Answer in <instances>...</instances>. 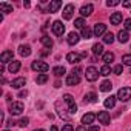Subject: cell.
I'll list each match as a JSON object with an SVG mask.
<instances>
[{
	"instance_id": "obj_1",
	"label": "cell",
	"mask_w": 131,
	"mask_h": 131,
	"mask_svg": "<svg viewBox=\"0 0 131 131\" xmlns=\"http://www.w3.org/2000/svg\"><path fill=\"white\" fill-rule=\"evenodd\" d=\"M62 100L65 102V105L68 106V111H70V114H71V116L77 113V105H76V102H74V97H73L71 94H65Z\"/></svg>"
},
{
	"instance_id": "obj_2",
	"label": "cell",
	"mask_w": 131,
	"mask_h": 131,
	"mask_svg": "<svg viewBox=\"0 0 131 131\" xmlns=\"http://www.w3.org/2000/svg\"><path fill=\"white\" fill-rule=\"evenodd\" d=\"M31 68H32L34 71L40 73V74H45V73L49 70V65H48L46 62H42V60H36V62H32Z\"/></svg>"
},
{
	"instance_id": "obj_3",
	"label": "cell",
	"mask_w": 131,
	"mask_h": 131,
	"mask_svg": "<svg viewBox=\"0 0 131 131\" xmlns=\"http://www.w3.org/2000/svg\"><path fill=\"white\" fill-rule=\"evenodd\" d=\"M117 99L120 102H128L131 99V88L129 86H123L117 91Z\"/></svg>"
},
{
	"instance_id": "obj_4",
	"label": "cell",
	"mask_w": 131,
	"mask_h": 131,
	"mask_svg": "<svg viewBox=\"0 0 131 131\" xmlns=\"http://www.w3.org/2000/svg\"><path fill=\"white\" fill-rule=\"evenodd\" d=\"M56 110H57V114H59L62 119H70V117H71V114H70V111H68V106H67V108L63 106V100H62V102H56Z\"/></svg>"
},
{
	"instance_id": "obj_5",
	"label": "cell",
	"mask_w": 131,
	"mask_h": 131,
	"mask_svg": "<svg viewBox=\"0 0 131 131\" xmlns=\"http://www.w3.org/2000/svg\"><path fill=\"white\" fill-rule=\"evenodd\" d=\"M23 108L25 106H23L22 102H13L9 105V113H11V116H19V114H22Z\"/></svg>"
},
{
	"instance_id": "obj_6",
	"label": "cell",
	"mask_w": 131,
	"mask_h": 131,
	"mask_svg": "<svg viewBox=\"0 0 131 131\" xmlns=\"http://www.w3.org/2000/svg\"><path fill=\"white\" fill-rule=\"evenodd\" d=\"M99 71H97V68H94V67H90V68H86V71H85V76H86V80H90V82H94V80H97V77H99Z\"/></svg>"
},
{
	"instance_id": "obj_7",
	"label": "cell",
	"mask_w": 131,
	"mask_h": 131,
	"mask_svg": "<svg viewBox=\"0 0 131 131\" xmlns=\"http://www.w3.org/2000/svg\"><path fill=\"white\" fill-rule=\"evenodd\" d=\"M63 32H65V25L62 23V20H56V22L52 23V34H56V36H63Z\"/></svg>"
},
{
	"instance_id": "obj_8",
	"label": "cell",
	"mask_w": 131,
	"mask_h": 131,
	"mask_svg": "<svg viewBox=\"0 0 131 131\" xmlns=\"http://www.w3.org/2000/svg\"><path fill=\"white\" fill-rule=\"evenodd\" d=\"M62 8V2L60 0H52V2H49L48 3V9H46V13H57L59 9Z\"/></svg>"
},
{
	"instance_id": "obj_9",
	"label": "cell",
	"mask_w": 131,
	"mask_h": 131,
	"mask_svg": "<svg viewBox=\"0 0 131 131\" xmlns=\"http://www.w3.org/2000/svg\"><path fill=\"white\" fill-rule=\"evenodd\" d=\"M13 57H14V52L13 51H3L2 52V56H0V62H2V65H5V63H11L13 62Z\"/></svg>"
},
{
	"instance_id": "obj_10",
	"label": "cell",
	"mask_w": 131,
	"mask_h": 131,
	"mask_svg": "<svg viewBox=\"0 0 131 131\" xmlns=\"http://www.w3.org/2000/svg\"><path fill=\"white\" fill-rule=\"evenodd\" d=\"M93 32H94L96 37H102V36H105V34H106V25H103V23H97V25L94 26Z\"/></svg>"
},
{
	"instance_id": "obj_11",
	"label": "cell",
	"mask_w": 131,
	"mask_h": 131,
	"mask_svg": "<svg viewBox=\"0 0 131 131\" xmlns=\"http://www.w3.org/2000/svg\"><path fill=\"white\" fill-rule=\"evenodd\" d=\"M73 13H74V5L73 3H68L67 6L63 8V19L65 20H70L73 17Z\"/></svg>"
},
{
	"instance_id": "obj_12",
	"label": "cell",
	"mask_w": 131,
	"mask_h": 131,
	"mask_svg": "<svg viewBox=\"0 0 131 131\" xmlns=\"http://www.w3.org/2000/svg\"><path fill=\"white\" fill-rule=\"evenodd\" d=\"M80 59H82V56L77 54V52H68V54H67V60H68L71 65H77V63L80 62Z\"/></svg>"
},
{
	"instance_id": "obj_13",
	"label": "cell",
	"mask_w": 131,
	"mask_h": 131,
	"mask_svg": "<svg viewBox=\"0 0 131 131\" xmlns=\"http://www.w3.org/2000/svg\"><path fill=\"white\" fill-rule=\"evenodd\" d=\"M79 40H80V36H79L77 32H74V31L70 32L68 37H67V42H68V45H71V46H73V45H77Z\"/></svg>"
},
{
	"instance_id": "obj_14",
	"label": "cell",
	"mask_w": 131,
	"mask_h": 131,
	"mask_svg": "<svg viewBox=\"0 0 131 131\" xmlns=\"http://www.w3.org/2000/svg\"><path fill=\"white\" fill-rule=\"evenodd\" d=\"M96 117H97L96 114H93V113H86V114H83V116H82V123H83V125H90V126H91V123L96 120Z\"/></svg>"
},
{
	"instance_id": "obj_15",
	"label": "cell",
	"mask_w": 131,
	"mask_h": 131,
	"mask_svg": "<svg viewBox=\"0 0 131 131\" xmlns=\"http://www.w3.org/2000/svg\"><path fill=\"white\" fill-rule=\"evenodd\" d=\"M97 119H99V122L103 123V125H110V120H111L108 111H100V113L97 114Z\"/></svg>"
},
{
	"instance_id": "obj_16",
	"label": "cell",
	"mask_w": 131,
	"mask_h": 131,
	"mask_svg": "<svg viewBox=\"0 0 131 131\" xmlns=\"http://www.w3.org/2000/svg\"><path fill=\"white\" fill-rule=\"evenodd\" d=\"M25 83H26L25 77H17V79H14V80L11 82V86H13V88H16V90H20V88H23V86H25Z\"/></svg>"
},
{
	"instance_id": "obj_17",
	"label": "cell",
	"mask_w": 131,
	"mask_h": 131,
	"mask_svg": "<svg viewBox=\"0 0 131 131\" xmlns=\"http://www.w3.org/2000/svg\"><path fill=\"white\" fill-rule=\"evenodd\" d=\"M93 9H94V6H93L91 3H88V5H83V6L80 8V14H82V17H88V16H91Z\"/></svg>"
},
{
	"instance_id": "obj_18",
	"label": "cell",
	"mask_w": 131,
	"mask_h": 131,
	"mask_svg": "<svg viewBox=\"0 0 131 131\" xmlns=\"http://www.w3.org/2000/svg\"><path fill=\"white\" fill-rule=\"evenodd\" d=\"M80 82V76H76V74H71L67 77V85L68 86H74V85H79Z\"/></svg>"
},
{
	"instance_id": "obj_19",
	"label": "cell",
	"mask_w": 131,
	"mask_h": 131,
	"mask_svg": "<svg viewBox=\"0 0 131 131\" xmlns=\"http://www.w3.org/2000/svg\"><path fill=\"white\" fill-rule=\"evenodd\" d=\"M122 19H123L122 13H113V14H111V17H110L111 25H119V23L122 22Z\"/></svg>"
},
{
	"instance_id": "obj_20",
	"label": "cell",
	"mask_w": 131,
	"mask_h": 131,
	"mask_svg": "<svg viewBox=\"0 0 131 131\" xmlns=\"http://www.w3.org/2000/svg\"><path fill=\"white\" fill-rule=\"evenodd\" d=\"M117 40H119L120 43H126V42L129 40V34H128V31H125V29L119 31V34H117Z\"/></svg>"
},
{
	"instance_id": "obj_21",
	"label": "cell",
	"mask_w": 131,
	"mask_h": 131,
	"mask_svg": "<svg viewBox=\"0 0 131 131\" xmlns=\"http://www.w3.org/2000/svg\"><path fill=\"white\" fill-rule=\"evenodd\" d=\"M40 42H42V45H43L45 48H48V49H51L52 45H54V42H52V39H51L49 36H43V37L40 39Z\"/></svg>"
},
{
	"instance_id": "obj_22",
	"label": "cell",
	"mask_w": 131,
	"mask_h": 131,
	"mask_svg": "<svg viewBox=\"0 0 131 131\" xmlns=\"http://www.w3.org/2000/svg\"><path fill=\"white\" fill-rule=\"evenodd\" d=\"M19 54H20L22 57H28V56L31 54L29 45H20V46H19Z\"/></svg>"
},
{
	"instance_id": "obj_23",
	"label": "cell",
	"mask_w": 131,
	"mask_h": 131,
	"mask_svg": "<svg viewBox=\"0 0 131 131\" xmlns=\"http://www.w3.org/2000/svg\"><path fill=\"white\" fill-rule=\"evenodd\" d=\"M19 70H20V62H17V60H13V62L9 63V67H8V71L14 74V73H17Z\"/></svg>"
},
{
	"instance_id": "obj_24",
	"label": "cell",
	"mask_w": 131,
	"mask_h": 131,
	"mask_svg": "<svg viewBox=\"0 0 131 131\" xmlns=\"http://www.w3.org/2000/svg\"><path fill=\"white\" fill-rule=\"evenodd\" d=\"M116 99H117V97H114V96L106 97V99H105V102H103L105 108H114V105H116Z\"/></svg>"
},
{
	"instance_id": "obj_25",
	"label": "cell",
	"mask_w": 131,
	"mask_h": 131,
	"mask_svg": "<svg viewBox=\"0 0 131 131\" xmlns=\"http://www.w3.org/2000/svg\"><path fill=\"white\" fill-rule=\"evenodd\" d=\"M93 52H94L96 56H100V54L103 56V54H105V52H103V45H102V43H94V45H93Z\"/></svg>"
},
{
	"instance_id": "obj_26",
	"label": "cell",
	"mask_w": 131,
	"mask_h": 131,
	"mask_svg": "<svg viewBox=\"0 0 131 131\" xmlns=\"http://www.w3.org/2000/svg\"><path fill=\"white\" fill-rule=\"evenodd\" d=\"M111 88H113V83H111L110 80H103V82L100 83V91H103V93L111 91Z\"/></svg>"
},
{
	"instance_id": "obj_27",
	"label": "cell",
	"mask_w": 131,
	"mask_h": 131,
	"mask_svg": "<svg viewBox=\"0 0 131 131\" xmlns=\"http://www.w3.org/2000/svg\"><path fill=\"white\" fill-rule=\"evenodd\" d=\"M93 34H94V32H93V29H91V28H88V26H85V28L82 29V37H83L85 40L91 39V37H93Z\"/></svg>"
},
{
	"instance_id": "obj_28",
	"label": "cell",
	"mask_w": 131,
	"mask_h": 131,
	"mask_svg": "<svg viewBox=\"0 0 131 131\" xmlns=\"http://www.w3.org/2000/svg\"><path fill=\"white\" fill-rule=\"evenodd\" d=\"M0 11L5 13V14H9V13H13V6H11L9 3L2 2V3H0Z\"/></svg>"
},
{
	"instance_id": "obj_29",
	"label": "cell",
	"mask_w": 131,
	"mask_h": 131,
	"mask_svg": "<svg viewBox=\"0 0 131 131\" xmlns=\"http://www.w3.org/2000/svg\"><path fill=\"white\" fill-rule=\"evenodd\" d=\"M65 73H67L65 67H56V68H52V74H54L56 77H60V76H63Z\"/></svg>"
},
{
	"instance_id": "obj_30",
	"label": "cell",
	"mask_w": 131,
	"mask_h": 131,
	"mask_svg": "<svg viewBox=\"0 0 131 131\" xmlns=\"http://www.w3.org/2000/svg\"><path fill=\"white\" fill-rule=\"evenodd\" d=\"M102 59H103V62H105V65H108V63H111L113 60H114V54L113 52H105L103 56H102Z\"/></svg>"
},
{
	"instance_id": "obj_31",
	"label": "cell",
	"mask_w": 131,
	"mask_h": 131,
	"mask_svg": "<svg viewBox=\"0 0 131 131\" xmlns=\"http://www.w3.org/2000/svg\"><path fill=\"white\" fill-rule=\"evenodd\" d=\"M97 100V96H96V93H88L86 96H85V103L88 102V103H94Z\"/></svg>"
},
{
	"instance_id": "obj_32",
	"label": "cell",
	"mask_w": 131,
	"mask_h": 131,
	"mask_svg": "<svg viewBox=\"0 0 131 131\" xmlns=\"http://www.w3.org/2000/svg\"><path fill=\"white\" fill-rule=\"evenodd\" d=\"M99 73H100V76L106 77V76H110V74H111V68L108 67V65H103V67L100 68V71H99Z\"/></svg>"
},
{
	"instance_id": "obj_33",
	"label": "cell",
	"mask_w": 131,
	"mask_h": 131,
	"mask_svg": "<svg viewBox=\"0 0 131 131\" xmlns=\"http://www.w3.org/2000/svg\"><path fill=\"white\" fill-rule=\"evenodd\" d=\"M102 39H103V43H113L114 42V34L113 32H106Z\"/></svg>"
},
{
	"instance_id": "obj_34",
	"label": "cell",
	"mask_w": 131,
	"mask_h": 131,
	"mask_svg": "<svg viewBox=\"0 0 131 131\" xmlns=\"http://www.w3.org/2000/svg\"><path fill=\"white\" fill-rule=\"evenodd\" d=\"M36 82H37L39 85L46 83V82H48V74H39V76H37V79H36Z\"/></svg>"
},
{
	"instance_id": "obj_35",
	"label": "cell",
	"mask_w": 131,
	"mask_h": 131,
	"mask_svg": "<svg viewBox=\"0 0 131 131\" xmlns=\"http://www.w3.org/2000/svg\"><path fill=\"white\" fill-rule=\"evenodd\" d=\"M74 26L79 28V29H83V28H85V20H83V17L76 19V20H74Z\"/></svg>"
},
{
	"instance_id": "obj_36",
	"label": "cell",
	"mask_w": 131,
	"mask_h": 131,
	"mask_svg": "<svg viewBox=\"0 0 131 131\" xmlns=\"http://www.w3.org/2000/svg\"><path fill=\"white\" fill-rule=\"evenodd\" d=\"M122 62H123V65L131 67V54H125V56L122 57Z\"/></svg>"
},
{
	"instance_id": "obj_37",
	"label": "cell",
	"mask_w": 131,
	"mask_h": 131,
	"mask_svg": "<svg viewBox=\"0 0 131 131\" xmlns=\"http://www.w3.org/2000/svg\"><path fill=\"white\" fill-rule=\"evenodd\" d=\"M122 71H123V67H122V65H116V67L113 68V73H114V74H122Z\"/></svg>"
},
{
	"instance_id": "obj_38",
	"label": "cell",
	"mask_w": 131,
	"mask_h": 131,
	"mask_svg": "<svg viewBox=\"0 0 131 131\" xmlns=\"http://www.w3.org/2000/svg\"><path fill=\"white\" fill-rule=\"evenodd\" d=\"M28 123H29V119H28V117H23V119H20V120H19V125H20L22 128H25Z\"/></svg>"
},
{
	"instance_id": "obj_39",
	"label": "cell",
	"mask_w": 131,
	"mask_h": 131,
	"mask_svg": "<svg viewBox=\"0 0 131 131\" xmlns=\"http://www.w3.org/2000/svg\"><path fill=\"white\" fill-rule=\"evenodd\" d=\"M123 26H125V31H131V17L125 20V23H123Z\"/></svg>"
},
{
	"instance_id": "obj_40",
	"label": "cell",
	"mask_w": 131,
	"mask_h": 131,
	"mask_svg": "<svg viewBox=\"0 0 131 131\" xmlns=\"http://www.w3.org/2000/svg\"><path fill=\"white\" fill-rule=\"evenodd\" d=\"M60 131H74V128H73V125L71 123H67V125H65Z\"/></svg>"
},
{
	"instance_id": "obj_41",
	"label": "cell",
	"mask_w": 131,
	"mask_h": 131,
	"mask_svg": "<svg viewBox=\"0 0 131 131\" xmlns=\"http://www.w3.org/2000/svg\"><path fill=\"white\" fill-rule=\"evenodd\" d=\"M106 5L108 6H116V5H119V2H117V0H108Z\"/></svg>"
},
{
	"instance_id": "obj_42",
	"label": "cell",
	"mask_w": 131,
	"mask_h": 131,
	"mask_svg": "<svg viewBox=\"0 0 131 131\" xmlns=\"http://www.w3.org/2000/svg\"><path fill=\"white\" fill-rule=\"evenodd\" d=\"M80 73H82V70H80V68H79V67H76V68H74V70H73V74H76V76H79V74H80Z\"/></svg>"
},
{
	"instance_id": "obj_43",
	"label": "cell",
	"mask_w": 131,
	"mask_h": 131,
	"mask_svg": "<svg viewBox=\"0 0 131 131\" xmlns=\"http://www.w3.org/2000/svg\"><path fill=\"white\" fill-rule=\"evenodd\" d=\"M88 131H99V126H96V125H91V126H88Z\"/></svg>"
},
{
	"instance_id": "obj_44",
	"label": "cell",
	"mask_w": 131,
	"mask_h": 131,
	"mask_svg": "<svg viewBox=\"0 0 131 131\" xmlns=\"http://www.w3.org/2000/svg\"><path fill=\"white\" fill-rule=\"evenodd\" d=\"M74 131H88V128H85L83 125H80V126H77V128H76Z\"/></svg>"
},
{
	"instance_id": "obj_45",
	"label": "cell",
	"mask_w": 131,
	"mask_h": 131,
	"mask_svg": "<svg viewBox=\"0 0 131 131\" xmlns=\"http://www.w3.org/2000/svg\"><path fill=\"white\" fill-rule=\"evenodd\" d=\"M123 8H131V0H126V2H123Z\"/></svg>"
},
{
	"instance_id": "obj_46",
	"label": "cell",
	"mask_w": 131,
	"mask_h": 131,
	"mask_svg": "<svg viewBox=\"0 0 131 131\" xmlns=\"http://www.w3.org/2000/svg\"><path fill=\"white\" fill-rule=\"evenodd\" d=\"M26 96H28V91H26V90H25V91H20V93H19V97H26Z\"/></svg>"
},
{
	"instance_id": "obj_47",
	"label": "cell",
	"mask_w": 131,
	"mask_h": 131,
	"mask_svg": "<svg viewBox=\"0 0 131 131\" xmlns=\"http://www.w3.org/2000/svg\"><path fill=\"white\" fill-rule=\"evenodd\" d=\"M6 125H8V126H11V125H16V122H14V120H8V122H6Z\"/></svg>"
},
{
	"instance_id": "obj_48",
	"label": "cell",
	"mask_w": 131,
	"mask_h": 131,
	"mask_svg": "<svg viewBox=\"0 0 131 131\" xmlns=\"http://www.w3.org/2000/svg\"><path fill=\"white\" fill-rule=\"evenodd\" d=\"M51 131H59V128H57L56 125H52V126H51Z\"/></svg>"
},
{
	"instance_id": "obj_49",
	"label": "cell",
	"mask_w": 131,
	"mask_h": 131,
	"mask_svg": "<svg viewBox=\"0 0 131 131\" xmlns=\"http://www.w3.org/2000/svg\"><path fill=\"white\" fill-rule=\"evenodd\" d=\"M34 131H45V129H42V128H39V129H34Z\"/></svg>"
},
{
	"instance_id": "obj_50",
	"label": "cell",
	"mask_w": 131,
	"mask_h": 131,
	"mask_svg": "<svg viewBox=\"0 0 131 131\" xmlns=\"http://www.w3.org/2000/svg\"><path fill=\"white\" fill-rule=\"evenodd\" d=\"M3 131H9V129H3Z\"/></svg>"
}]
</instances>
